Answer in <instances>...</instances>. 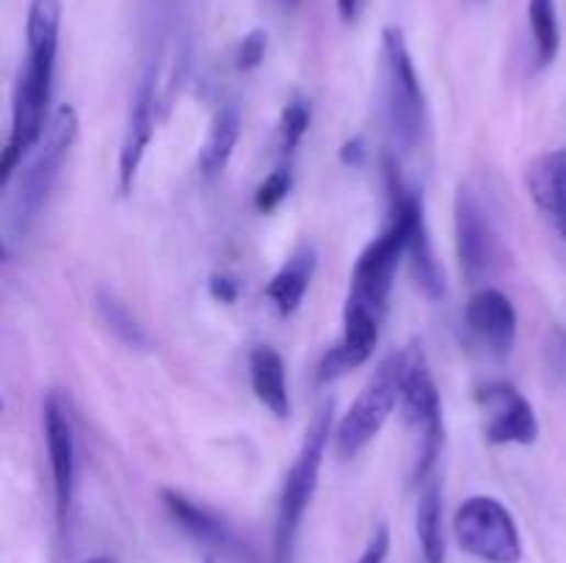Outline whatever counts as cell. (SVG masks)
<instances>
[{"instance_id":"obj_1","label":"cell","mask_w":566,"mask_h":563,"mask_svg":"<svg viewBox=\"0 0 566 563\" xmlns=\"http://www.w3.org/2000/svg\"><path fill=\"white\" fill-rule=\"evenodd\" d=\"M58 36H62V0H31L25 23V58L12 98V131L0 158V185L14 180L23 160L45 133L47 109L56 78Z\"/></svg>"},{"instance_id":"obj_2","label":"cell","mask_w":566,"mask_h":563,"mask_svg":"<svg viewBox=\"0 0 566 563\" xmlns=\"http://www.w3.org/2000/svg\"><path fill=\"white\" fill-rule=\"evenodd\" d=\"M78 127L80 122L73 105H58L47 120L40 144L23 160L14 180L3 188L9 191L7 207H3V249L7 251L18 240H25V235L40 218L42 207L51 200L64 160L78 142Z\"/></svg>"},{"instance_id":"obj_3","label":"cell","mask_w":566,"mask_h":563,"mask_svg":"<svg viewBox=\"0 0 566 563\" xmlns=\"http://www.w3.org/2000/svg\"><path fill=\"white\" fill-rule=\"evenodd\" d=\"M381 103H385L390 155L403 158L423 138L425 94L407 36L396 25L381 31Z\"/></svg>"},{"instance_id":"obj_4","label":"cell","mask_w":566,"mask_h":563,"mask_svg":"<svg viewBox=\"0 0 566 563\" xmlns=\"http://www.w3.org/2000/svg\"><path fill=\"white\" fill-rule=\"evenodd\" d=\"M334 439V401L321 404L312 423L307 426L304 442H301L299 455L290 464L285 475L282 495H279L277 525H274V563H290L299 536L301 519L315 497L318 478H321L323 455H326L329 442Z\"/></svg>"},{"instance_id":"obj_5","label":"cell","mask_w":566,"mask_h":563,"mask_svg":"<svg viewBox=\"0 0 566 563\" xmlns=\"http://www.w3.org/2000/svg\"><path fill=\"white\" fill-rule=\"evenodd\" d=\"M398 387H401L403 420L418 442L414 481L423 484L434 475L442 450V401L420 342H409L403 351H398Z\"/></svg>"},{"instance_id":"obj_6","label":"cell","mask_w":566,"mask_h":563,"mask_svg":"<svg viewBox=\"0 0 566 563\" xmlns=\"http://www.w3.org/2000/svg\"><path fill=\"white\" fill-rule=\"evenodd\" d=\"M401 406V387H398V351L390 353L379 364L370 382L365 384L352 409L340 417L334 428V453L343 461L357 459L385 428L390 415Z\"/></svg>"},{"instance_id":"obj_7","label":"cell","mask_w":566,"mask_h":563,"mask_svg":"<svg viewBox=\"0 0 566 563\" xmlns=\"http://www.w3.org/2000/svg\"><path fill=\"white\" fill-rule=\"evenodd\" d=\"M453 530L462 550L484 563H517L522 558V539L514 517L495 497L476 495L462 503L453 517Z\"/></svg>"},{"instance_id":"obj_8","label":"cell","mask_w":566,"mask_h":563,"mask_svg":"<svg viewBox=\"0 0 566 563\" xmlns=\"http://www.w3.org/2000/svg\"><path fill=\"white\" fill-rule=\"evenodd\" d=\"M42 426H45L47 461H51L53 495H56V519L62 530L67 528L69 511L78 484V437H75L73 401L64 390H51L42 406Z\"/></svg>"},{"instance_id":"obj_9","label":"cell","mask_w":566,"mask_h":563,"mask_svg":"<svg viewBox=\"0 0 566 563\" xmlns=\"http://www.w3.org/2000/svg\"><path fill=\"white\" fill-rule=\"evenodd\" d=\"M160 64L149 61V67L144 69L142 78H138L136 91H133L131 111H127V125L125 136H122V149H120V194L127 196L136 185L138 169L144 164V155H147L149 142H153L155 120H158V105H160Z\"/></svg>"},{"instance_id":"obj_10","label":"cell","mask_w":566,"mask_h":563,"mask_svg":"<svg viewBox=\"0 0 566 563\" xmlns=\"http://www.w3.org/2000/svg\"><path fill=\"white\" fill-rule=\"evenodd\" d=\"M456 251L462 271L470 282H481L492 271L498 255V233L481 196L470 185H462L456 194Z\"/></svg>"},{"instance_id":"obj_11","label":"cell","mask_w":566,"mask_h":563,"mask_svg":"<svg viewBox=\"0 0 566 563\" xmlns=\"http://www.w3.org/2000/svg\"><path fill=\"white\" fill-rule=\"evenodd\" d=\"M381 320H385V315L348 299L346 315H343V337H340L337 346L323 353L321 364H318V382H334L340 375H346L348 370L363 368L376 351Z\"/></svg>"},{"instance_id":"obj_12","label":"cell","mask_w":566,"mask_h":563,"mask_svg":"<svg viewBox=\"0 0 566 563\" xmlns=\"http://www.w3.org/2000/svg\"><path fill=\"white\" fill-rule=\"evenodd\" d=\"M478 404L487 415V442L533 444L539 439V420L525 395L506 382H492L478 390Z\"/></svg>"},{"instance_id":"obj_13","label":"cell","mask_w":566,"mask_h":563,"mask_svg":"<svg viewBox=\"0 0 566 563\" xmlns=\"http://www.w3.org/2000/svg\"><path fill=\"white\" fill-rule=\"evenodd\" d=\"M465 324L473 331L478 342L492 353L495 359H503L514 351L517 342V309L506 293L495 291V288H484L476 296L467 302L465 307Z\"/></svg>"},{"instance_id":"obj_14","label":"cell","mask_w":566,"mask_h":563,"mask_svg":"<svg viewBox=\"0 0 566 563\" xmlns=\"http://www.w3.org/2000/svg\"><path fill=\"white\" fill-rule=\"evenodd\" d=\"M160 500H164V508L175 519V525H180L191 539L210 547H219V550H238V539H235L233 528L221 517H215L210 508L188 500L177 489H160Z\"/></svg>"},{"instance_id":"obj_15","label":"cell","mask_w":566,"mask_h":563,"mask_svg":"<svg viewBox=\"0 0 566 563\" xmlns=\"http://www.w3.org/2000/svg\"><path fill=\"white\" fill-rule=\"evenodd\" d=\"M318 255L312 246H299L293 255L285 260V266L279 268L271 277L266 288V296L271 299L274 309H277L282 318H290L296 309L301 307L307 296V288H310L312 277H315Z\"/></svg>"},{"instance_id":"obj_16","label":"cell","mask_w":566,"mask_h":563,"mask_svg":"<svg viewBox=\"0 0 566 563\" xmlns=\"http://www.w3.org/2000/svg\"><path fill=\"white\" fill-rule=\"evenodd\" d=\"M249 382L252 390H255V398L274 417L285 420L290 415L288 375H285V359L279 357L277 348L257 346L249 353Z\"/></svg>"},{"instance_id":"obj_17","label":"cell","mask_w":566,"mask_h":563,"mask_svg":"<svg viewBox=\"0 0 566 563\" xmlns=\"http://www.w3.org/2000/svg\"><path fill=\"white\" fill-rule=\"evenodd\" d=\"M528 191L539 211L558 216L566 207V149H550L531 160L525 171Z\"/></svg>"},{"instance_id":"obj_18","label":"cell","mask_w":566,"mask_h":563,"mask_svg":"<svg viewBox=\"0 0 566 563\" xmlns=\"http://www.w3.org/2000/svg\"><path fill=\"white\" fill-rule=\"evenodd\" d=\"M241 138V111L238 105L226 103L221 105L213 114L210 122L208 138L202 144V153H199V169L208 180L219 177L226 169L230 158H233L235 147H238Z\"/></svg>"},{"instance_id":"obj_19","label":"cell","mask_w":566,"mask_h":563,"mask_svg":"<svg viewBox=\"0 0 566 563\" xmlns=\"http://www.w3.org/2000/svg\"><path fill=\"white\" fill-rule=\"evenodd\" d=\"M409 268H412V279L418 291L431 302H440L445 296V273H442L440 260L434 255V244H431L429 224H425V211L418 213L412 224V235H409L407 246Z\"/></svg>"},{"instance_id":"obj_20","label":"cell","mask_w":566,"mask_h":563,"mask_svg":"<svg viewBox=\"0 0 566 563\" xmlns=\"http://www.w3.org/2000/svg\"><path fill=\"white\" fill-rule=\"evenodd\" d=\"M414 530L423 563H445V533H442V486L436 475L420 484Z\"/></svg>"},{"instance_id":"obj_21","label":"cell","mask_w":566,"mask_h":563,"mask_svg":"<svg viewBox=\"0 0 566 563\" xmlns=\"http://www.w3.org/2000/svg\"><path fill=\"white\" fill-rule=\"evenodd\" d=\"M528 25H531L536 67L547 69L558 58L561 50V25L555 0H528Z\"/></svg>"},{"instance_id":"obj_22","label":"cell","mask_w":566,"mask_h":563,"mask_svg":"<svg viewBox=\"0 0 566 563\" xmlns=\"http://www.w3.org/2000/svg\"><path fill=\"white\" fill-rule=\"evenodd\" d=\"M97 309H100V318L106 320L108 329L120 337L125 346L138 348V351H144V348L149 346V337L147 331H144V326L133 318L131 309H127L120 299L113 296V293L108 291L97 293Z\"/></svg>"},{"instance_id":"obj_23","label":"cell","mask_w":566,"mask_h":563,"mask_svg":"<svg viewBox=\"0 0 566 563\" xmlns=\"http://www.w3.org/2000/svg\"><path fill=\"white\" fill-rule=\"evenodd\" d=\"M310 125H312V105L307 103L304 98L290 100V103L282 109V116H279V127H277L279 153L293 155L296 147L304 142Z\"/></svg>"},{"instance_id":"obj_24","label":"cell","mask_w":566,"mask_h":563,"mask_svg":"<svg viewBox=\"0 0 566 563\" xmlns=\"http://www.w3.org/2000/svg\"><path fill=\"white\" fill-rule=\"evenodd\" d=\"M290 188H293V174L290 169H274L266 180L260 182L255 194V207L260 213H274L285 200H288Z\"/></svg>"},{"instance_id":"obj_25","label":"cell","mask_w":566,"mask_h":563,"mask_svg":"<svg viewBox=\"0 0 566 563\" xmlns=\"http://www.w3.org/2000/svg\"><path fill=\"white\" fill-rule=\"evenodd\" d=\"M266 50H268L266 31L263 29L249 31V34L238 42V47H235V56H233L235 69H241V72H252V69H257L263 64V58H266Z\"/></svg>"},{"instance_id":"obj_26","label":"cell","mask_w":566,"mask_h":563,"mask_svg":"<svg viewBox=\"0 0 566 563\" xmlns=\"http://www.w3.org/2000/svg\"><path fill=\"white\" fill-rule=\"evenodd\" d=\"M387 555H390V528H387V522H379L357 563H387Z\"/></svg>"},{"instance_id":"obj_27","label":"cell","mask_w":566,"mask_h":563,"mask_svg":"<svg viewBox=\"0 0 566 563\" xmlns=\"http://www.w3.org/2000/svg\"><path fill=\"white\" fill-rule=\"evenodd\" d=\"M238 291H241L238 279L230 277V273H213V277H210V296H213L215 302L235 304Z\"/></svg>"},{"instance_id":"obj_28","label":"cell","mask_w":566,"mask_h":563,"mask_svg":"<svg viewBox=\"0 0 566 563\" xmlns=\"http://www.w3.org/2000/svg\"><path fill=\"white\" fill-rule=\"evenodd\" d=\"M365 3H368V0H337L340 20H343L346 25L359 23V18H363L365 12Z\"/></svg>"},{"instance_id":"obj_29","label":"cell","mask_w":566,"mask_h":563,"mask_svg":"<svg viewBox=\"0 0 566 563\" xmlns=\"http://www.w3.org/2000/svg\"><path fill=\"white\" fill-rule=\"evenodd\" d=\"M365 144H363V138H354V142H348L346 147H343V160H346V164H359V160H363V153H365Z\"/></svg>"},{"instance_id":"obj_30","label":"cell","mask_w":566,"mask_h":563,"mask_svg":"<svg viewBox=\"0 0 566 563\" xmlns=\"http://www.w3.org/2000/svg\"><path fill=\"white\" fill-rule=\"evenodd\" d=\"M555 227H558V233L564 235V240H566V207L558 213V216H555Z\"/></svg>"},{"instance_id":"obj_31","label":"cell","mask_w":566,"mask_h":563,"mask_svg":"<svg viewBox=\"0 0 566 563\" xmlns=\"http://www.w3.org/2000/svg\"><path fill=\"white\" fill-rule=\"evenodd\" d=\"M274 3H277V7H282L285 12H293V9L299 7L301 0H274Z\"/></svg>"},{"instance_id":"obj_32","label":"cell","mask_w":566,"mask_h":563,"mask_svg":"<svg viewBox=\"0 0 566 563\" xmlns=\"http://www.w3.org/2000/svg\"><path fill=\"white\" fill-rule=\"evenodd\" d=\"M84 563H120V561H116V558H111V555H95V558H89V561H84Z\"/></svg>"},{"instance_id":"obj_33","label":"cell","mask_w":566,"mask_h":563,"mask_svg":"<svg viewBox=\"0 0 566 563\" xmlns=\"http://www.w3.org/2000/svg\"><path fill=\"white\" fill-rule=\"evenodd\" d=\"M204 563H215V561H204Z\"/></svg>"}]
</instances>
